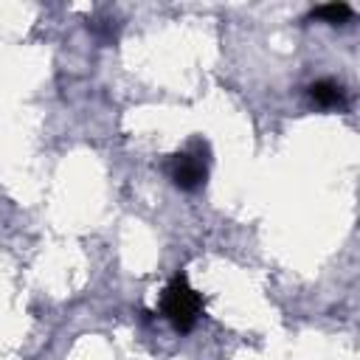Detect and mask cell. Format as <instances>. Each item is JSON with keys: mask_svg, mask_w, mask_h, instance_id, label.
Segmentation results:
<instances>
[{"mask_svg": "<svg viewBox=\"0 0 360 360\" xmlns=\"http://www.w3.org/2000/svg\"><path fill=\"white\" fill-rule=\"evenodd\" d=\"M208 166H211V149L202 138H194L188 146L166 158V174L180 191H200L208 180Z\"/></svg>", "mask_w": 360, "mask_h": 360, "instance_id": "cell-2", "label": "cell"}, {"mask_svg": "<svg viewBox=\"0 0 360 360\" xmlns=\"http://www.w3.org/2000/svg\"><path fill=\"white\" fill-rule=\"evenodd\" d=\"M352 14H354V11H352L349 3H323V6H315V8L309 11L312 20H323V22H329V25H340V22H346Z\"/></svg>", "mask_w": 360, "mask_h": 360, "instance_id": "cell-4", "label": "cell"}, {"mask_svg": "<svg viewBox=\"0 0 360 360\" xmlns=\"http://www.w3.org/2000/svg\"><path fill=\"white\" fill-rule=\"evenodd\" d=\"M307 96L321 110H343L346 107V90L332 79H318L307 87Z\"/></svg>", "mask_w": 360, "mask_h": 360, "instance_id": "cell-3", "label": "cell"}, {"mask_svg": "<svg viewBox=\"0 0 360 360\" xmlns=\"http://www.w3.org/2000/svg\"><path fill=\"white\" fill-rule=\"evenodd\" d=\"M158 309H160V315L172 323L174 332L186 335V332H191V329L197 326V321L202 318L205 301H202V295L191 287V281H188L186 273H174L172 281L166 284V290L160 292Z\"/></svg>", "mask_w": 360, "mask_h": 360, "instance_id": "cell-1", "label": "cell"}]
</instances>
